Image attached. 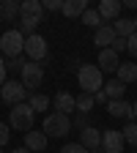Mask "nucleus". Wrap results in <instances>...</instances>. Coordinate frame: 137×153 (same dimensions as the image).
I'll use <instances>...</instances> for the list:
<instances>
[{
	"instance_id": "obj_1",
	"label": "nucleus",
	"mask_w": 137,
	"mask_h": 153,
	"mask_svg": "<svg viewBox=\"0 0 137 153\" xmlns=\"http://www.w3.org/2000/svg\"><path fill=\"white\" fill-rule=\"evenodd\" d=\"M77 82H80L82 93L96 96V93L104 88V76H102L99 66H93V63H82V66H80V71H77Z\"/></svg>"
},
{
	"instance_id": "obj_2",
	"label": "nucleus",
	"mask_w": 137,
	"mask_h": 153,
	"mask_svg": "<svg viewBox=\"0 0 137 153\" xmlns=\"http://www.w3.org/2000/svg\"><path fill=\"white\" fill-rule=\"evenodd\" d=\"M0 55H6L8 60L25 55V36L19 30H6L0 36Z\"/></svg>"
},
{
	"instance_id": "obj_3",
	"label": "nucleus",
	"mask_w": 137,
	"mask_h": 153,
	"mask_svg": "<svg viewBox=\"0 0 137 153\" xmlns=\"http://www.w3.org/2000/svg\"><path fill=\"white\" fill-rule=\"evenodd\" d=\"M33 118H36V112L30 109V104H16L11 109V115H8V123H11V128L28 134L33 128Z\"/></svg>"
},
{
	"instance_id": "obj_4",
	"label": "nucleus",
	"mask_w": 137,
	"mask_h": 153,
	"mask_svg": "<svg viewBox=\"0 0 137 153\" xmlns=\"http://www.w3.org/2000/svg\"><path fill=\"white\" fill-rule=\"evenodd\" d=\"M71 131V120L69 115H61V112H49L44 118V134L47 137H66Z\"/></svg>"
},
{
	"instance_id": "obj_5",
	"label": "nucleus",
	"mask_w": 137,
	"mask_h": 153,
	"mask_svg": "<svg viewBox=\"0 0 137 153\" xmlns=\"http://www.w3.org/2000/svg\"><path fill=\"white\" fill-rule=\"evenodd\" d=\"M19 76H22L19 82L25 85V90H28V93H33L38 85L44 82V68H41V63H30V60H28V63H25V68L19 71Z\"/></svg>"
},
{
	"instance_id": "obj_6",
	"label": "nucleus",
	"mask_w": 137,
	"mask_h": 153,
	"mask_svg": "<svg viewBox=\"0 0 137 153\" xmlns=\"http://www.w3.org/2000/svg\"><path fill=\"white\" fill-rule=\"evenodd\" d=\"M25 55H28L30 63H41L44 57H47V38L38 36V33L28 36L25 38Z\"/></svg>"
},
{
	"instance_id": "obj_7",
	"label": "nucleus",
	"mask_w": 137,
	"mask_h": 153,
	"mask_svg": "<svg viewBox=\"0 0 137 153\" xmlns=\"http://www.w3.org/2000/svg\"><path fill=\"white\" fill-rule=\"evenodd\" d=\"M25 96H28V90H25V85L19 82V79H6V85L0 88V99H3L6 104H25Z\"/></svg>"
},
{
	"instance_id": "obj_8",
	"label": "nucleus",
	"mask_w": 137,
	"mask_h": 153,
	"mask_svg": "<svg viewBox=\"0 0 137 153\" xmlns=\"http://www.w3.org/2000/svg\"><path fill=\"white\" fill-rule=\"evenodd\" d=\"M124 145H126V140L121 131H115V128L102 131V150L104 153H124Z\"/></svg>"
},
{
	"instance_id": "obj_9",
	"label": "nucleus",
	"mask_w": 137,
	"mask_h": 153,
	"mask_svg": "<svg viewBox=\"0 0 137 153\" xmlns=\"http://www.w3.org/2000/svg\"><path fill=\"white\" fill-rule=\"evenodd\" d=\"M96 66H99V71L104 74H115L118 71V66H121V60H118V52H112V49H102L99 52V60H96Z\"/></svg>"
},
{
	"instance_id": "obj_10",
	"label": "nucleus",
	"mask_w": 137,
	"mask_h": 153,
	"mask_svg": "<svg viewBox=\"0 0 137 153\" xmlns=\"http://www.w3.org/2000/svg\"><path fill=\"white\" fill-rule=\"evenodd\" d=\"M80 145L85 148V150H99L102 148V131L99 128H93V126H88V128H82L80 131Z\"/></svg>"
},
{
	"instance_id": "obj_11",
	"label": "nucleus",
	"mask_w": 137,
	"mask_h": 153,
	"mask_svg": "<svg viewBox=\"0 0 137 153\" xmlns=\"http://www.w3.org/2000/svg\"><path fill=\"white\" fill-rule=\"evenodd\" d=\"M25 148H28L30 153H44V150H47V134L30 128V131L25 134Z\"/></svg>"
},
{
	"instance_id": "obj_12",
	"label": "nucleus",
	"mask_w": 137,
	"mask_h": 153,
	"mask_svg": "<svg viewBox=\"0 0 137 153\" xmlns=\"http://www.w3.org/2000/svg\"><path fill=\"white\" fill-rule=\"evenodd\" d=\"M96 11H99L102 22L107 25V22H115V19H118V14H121V3H118V0H102Z\"/></svg>"
},
{
	"instance_id": "obj_13",
	"label": "nucleus",
	"mask_w": 137,
	"mask_h": 153,
	"mask_svg": "<svg viewBox=\"0 0 137 153\" xmlns=\"http://www.w3.org/2000/svg\"><path fill=\"white\" fill-rule=\"evenodd\" d=\"M115 38H118V36H115V27H112V25H102L99 30L93 33V44L102 47V49H110Z\"/></svg>"
},
{
	"instance_id": "obj_14",
	"label": "nucleus",
	"mask_w": 137,
	"mask_h": 153,
	"mask_svg": "<svg viewBox=\"0 0 137 153\" xmlns=\"http://www.w3.org/2000/svg\"><path fill=\"white\" fill-rule=\"evenodd\" d=\"M77 109V96H71V93H66V90H61L55 96V112H61V115H71Z\"/></svg>"
},
{
	"instance_id": "obj_15",
	"label": "nucleus",
	"mask_w": 137,
	"mask_h": 153,
	"mask_svg": "<svg viewBox=\"0 0 137 153\" xmlns=\"http://www.w3.org/2000/svg\"><path fill=\"white\" fill-rule=\"evenodd\" d=\"M107 112L112 115V118H134V109H132V104L129 101H124V99H118V101H110L107 104Z\"/></svg>"
},
{
	"instance_id": "obj_16",
	"label": "nucleus",
	"mask_w": 137,
	"mask_h": 153,
	"mask_svg": "<svg viewBox=\"0 0 137 153\" xmlns=\"http://www.w3.org/2000/svg\"><path fill=\"white\" fill-rule=\"evenodd\" d=\"M104 93H107V99L110 101H118V99H124V93H126V85L118 79V76H112L110 82H104V88H102Z\"/></svg>"
},
{
	"instance_id": "obj_17",
	"label": "nucleus",
	"mask_w": 137,
	"mask_h": 153,
	"mask_svg": "<svg viewBox=\"0 0 137 153\" xmlns=\"http://www.w3.org/2000/svg\"><path fill=\"white\" fill-rule=\"evenodd\" d=\"M19 16H38V19H44V3H38V0H25V3H19Z\"/></svg>"
},
{
	"instance_id": "obj_18",
	"label": "nucleus",
	"mask_w": 137,
	"mask_h": 153,
	"mask_svg": "<svg viewBox=\"0 0 137 153\" xmlns=\"http://www.w3.org/2000/svg\"><path fill=\"white\" fill-rule=\"evenodd\" d=\"M85 11H88V3H85V0H63V14H66L69 19L82 16Z\"/></svg>"
},
{
	"instance_id": "obj_19",
	"label": "nucleus",
	"mask_w": 137,
	"mask_h": 153,
	"mask_svg": "<svg viewBox=\"0 0 137 153\" xmlns=\"http://www.w3.org/2000/svg\"><path fill=\"white\" fill-rule=\"evenodd\" d=\"M115 76H118L124 85L137 82V63H121V66H118V71H115Z\"/></svg>"
},
{
	"instance_id": "obj_20",
	"label": "nucleus",
	"mask_w": 137,
	"mask_h": 153,
	"mask_svg": "<svg viewBox=\"0 0 137 153\" xmlns=\"http://www.w3.org/2000/svg\"><path fill=\"white\" fill-rule=\"evenodd\" d=\"M112 27H115V36H121V38H129L132 33H137V27H134V19H115L112 22Z\"/></svg>"
},
{
	"instance_id": "obj_21",
	"label": "nucleus",
	"mask_w": 137,
	"mask_h": 153,
	"mask_svg": "<svg viewBox=\"0 0 137 153\" xmlns=\"http://www.w3.org/2000/svg\"><path fill=\"white\" fill-rule=\"evenodd\" d=\"M16 16H19V3H14V0H0V19L11 22Z\"/></svg>"
},
{
	"instance_id": "obj_22",
	"label": "nucleus",
	"mask_w": 137,
	"mask_h": 153,
	"mask_svg": "<svg viewBox=\"0 0 137 153\" xmlns=\"http://www.w3.org/2000/svg\"><path fill=\"white\" fill-rule=\"evenodd\" d=\"M38 22H41V19H38V16H19V33H22V36H33L36 33V27H38Z\"/></svg>"
},
{
	"instance_id": "obj_23",
	"label": "nucleus",
	"mask_w": 137,
	"mask_h": 153,
	"mask_svg": "<svg viewBox=\"0 0 137 153\" xmlns=\"http://www.w3.org/2000/svg\"><path fill=\"white\" fill-rule=\"evenodd\" d=\"M80 19H82V25H91V27H96V30H99V27L104 25V22H102V16H99V11H96V8H88V11H85V14L80 16Z\"/></svg>"
},
{
	"instance_id": "obj_24",
	"label": "nucleus",
	"mask_w": 137,
	"mask_h": 153,
	"mask_svg": "<svg viewBox=\"0 0 137 153\" xmlns=\"http://www.w3.org/2000/svg\"><path fill=\"white\" fill-rule=\"evenodd\" d=\"M30 109H33V112H47V109H49V99H47L44 93L30 96Z\"/></svg>"
},
{
	"instance_id": "obj_25",
	"label": "nucleus",
	"mask_w": 137,
	"mask_h": 153,
	"mask_svg": "<svg viewBox=\"0 0 137 153\" xmlns=\"http://www.w3.org/2000/svg\"><path fill=\"white\" fill-rule=\"evenodd\" d=\"M121 134H124L126 145H134V148H137V123H134V120H129V123L121 128Z\"/></svg>"
},
{
	"instance_id": "obj_26",
	"label": "nucleus",
	"mask_w": 137,
	"mask_h": 153,
	"mask_svg": "<svg viewBox=\"0 0 137 153\" xmlns=\"http://www.w3.org/2000/svg\"><path fill=\"white\" fill-rule=\"evenodd\" d=\"M93 107H96V99H93V96H88V93L77 96V109H80L82 115H88V112H91Z\"/></svg>"
},
{
	"instance_id": "obj_27",
	"label": "nucleus",
	"mask_w": 137,
	"mask_h": 153,
	"mask_svg": "<svg viewBox=\"0 0 137 153\" xmlns=\"http://www.w3.org/2000/svg\"><path fill=\"white\" fill-rule=\"evenodd\" d=\"M25 63H28V57H14V60H6V71H8V68H11V71H22Z\"/></svg>"
},
{
	"instance_id": "obj_28",
	"label": "nucleus",
	"mask_w": 137,
	"mask_h": 153,
	"mask_svg": "<svg viewBox=\"0 0 137 153\" xmlns=\"http://www.w3.org/2000/svg\"><path fill=\"white\" fill-rule=\"evenodd\" d=\"M61 153H91V150H85L80 142H69V145H63V150Z\"/></svg>"
},
{
	"instance_id": "obj_29",
	"label": "nucleus",
	"mask_w": 137,
	"mask_h": 153,
	"mask_svg": "<svg viewBox=\"0 0 137 153\" xmlns=\"http://www.w3.org/2000/svg\"><path fill=\"white\" fill-rule=\"evenodd\" d=\"M126 52H129L132 57H137V33H132V36L126 38Z\"/></svg>"
},
{
	"instance_id": "obj_30",
	"label": "nucleus",
	"mask_w": 137,
	"mask_h": 153,
	"mask_svg": "<svg viewBox=\"0 0 137 153\" xmlns=\"http://www.w3.org/2000/svg\"><path fill=\"white\" fill-rule=\"evenodd\" d=\"M71 126H74V128H80V131H82V128H88V126H91V123H88V115H82V112H80V115L71 120Z\"/></svg>"
},
{
	"instance_id": "obj_31",
	"label": "nucleus",
	"mask_w": 137,
	"mask_h": 153,
	"mask_svg": "<svg viewBox=\"0 0 137 153\" xmlns=\"http://www.w3.org/2000/svg\"><path fill=\"white\" fill-rule=\"evenodd\" d=\"M8 140H11V131H8V126L0 120V148L3 145H8Z\"/></svg>"
},
{
	"instance_id": "obj_32",
	"label": "nucleus",
	"mask_w": 137,
	"mask_h": 153,
	"mask_svg": "<svg viewBox=\"0 0 137 153\" xmlns=\"http://www.w3.org/2000/svg\"><path fill=\"white\" fill-rule=\"evenodd\" d=\"M44 11H63V0H47Z\"/></svg>"
},
{
	"instance_id": "obj_33",
	"label": "nucleus",
	"mask_w": 137,
	"mask_h": 153,
	"mask_svg": "<svg viewBox=\"0 0 137 153\" xmlns=\"http://www.w3.org/2000/svg\"><path fill=\"white\" fill-rule=\"evenodd\" d=\"M110 49H112V52H124V49H126V38H121V36H118V38L112 41V47H110Z\"/></svg>"
},
{
	"instance_id": "obj_34",
	"label": "nucleus",
	"mask_w": 137,
	"mask_h": 153,
	"mask_svg": "<svg viewBox=\"0 0 137 153\" xmlns=\"http://www.w3.org/2000/svg\"><path fill=\"white\" fill-rule=\"evenodd\" d=\"M6 85V60H3V55H0V88Z\"/></svg>"
},
{
	"instance_id": "obj_35",
	"label": "nucleus",
	"mask_w": 137,
	"mask_h": 153,
	"mask_svg": "<svg viewBox=\"0 0 137 153\" xmlns=\"http://www.w3.org/2000/svg\"><path fill=\"white\" fill-rule=\"evenodd\" d=\"M93 99H96V104H110V99H107V93H104V90H99Z\"/></svg>"
},
{
	"instance_id": "obj_36",
	"label": "nucleus",
	"mask_w": 137,
	"mask_h": 153,
	"mask_svg": "<svg viewBox=\"0 0 137 153\" xmlns=\"http://www.w3.org/2000/svg\"><path fill=\"white\" fill-rule=\"evenodd\" d=\"M11 153H30L28 148H16V150H11Z\"/></svg>"
},
{
	"instance_id": "obj_37",
	"label": "nucleus",
	"mask_w": 137,
	"mask_h": 153,
	"mask_svg": "<svg viewBox=\"0 0 137 153\" xmlns=\"http://www.w3.org/2000/svg\"><path fill=\"white\" fill-rule=\"evenodd\" d=\"M132 109H134V118H137V101H134V104H132Z\"/></svg>"
},
{
	"instance_id": "obj_38",
	"label": "nucleus",
	"mask_w": 137,
	"mask_h": 153,
	"mask_svg": "<svg viewBox=\"0 0 137 153\" xmlns=\"http://www.w3.org/2000/svg\"><path fill=\"white\" fill-rule=\"evenodd\" d=\"M93 153H104V150H102V148H99V150H93Z\"/></svg>"
},
{
	"instance_id": "obj_39",
	"label": "nucleus",
	"mask_w": 137,
	"mask_h": 153,
	"mask_svg": "<svg viewBox=\"0 0 137 153\" xmlns=\"http://www.w3.org/2000/svg\"><path fill=\"white\" fill-rule=\"evenodd\" d=\"M0 153H6V150H3V148H0Z\"/></svg>"
},
{
	"instance_id": "obj_40",
	"label": "nucleus",
	"mask_w": 137,
	"mask_h": 153,
	"mask_svg": "<svg viewBox=\"0 0 137 153\" xmlns=\"http://www.w3.org/2000/svg\"><path fill=\"white\" fill-rule=\"evenodd\" d=\"M134 27H137V19H134Z\"/></svg>"
}]
</instances>
